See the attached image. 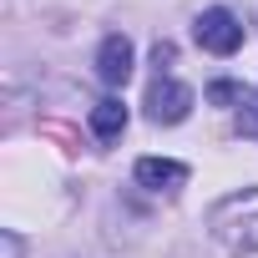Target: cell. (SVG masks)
I'll return each instance as SVG.
<instances>
[{
	"mask_svg": "<svg viewBox=\"0 0 258 258\" xmlns=\"http://www.w3.org/2000/svg\"><path fill=\"white\" fill-rule=\"evenodd\" d=\"M208 228H213V238H218L228 253H258V187L228 192V198L208 213Z\"/></svg>",
	"mask_w": 258,
	"mask_h": 258,
	"instance_id": "6da1fadb",
	"label": "cell"
},
{
	"mask_svg": "<svg viewBox=\"0 0 258 258\" xmlns=\"http://www.w3.org/2000/svg\"><path fill=\"white\" fill-rule=\"evenodd\" d=\"M192 36H198V46H203V51H213V56H233V51L243 46V21H238L233 11L213 6V11H203V16H198Z\"/></svg>",
	"mask_w": 258,
	"mask_h": 258,
	"instance_id": "7a4b0ae2",
	"label": "cell"
},
{
	"mask_svg": "<svg viewBox=\"0 0 258 258\" xmlns=\"http://www.w3.org/2000/svg\"><path fill=\"white\" fill-rule=\"evenodd\" d=\"M192 86H182V81H172V76H157L152 86H147V116L152 121H162V126H177L187 111H192Z\"/></svg>",
	"mask_w": 258,
	"mask_h": 258,
	"instance_id": "3957f363",
	"label": "cell"
},
{
	"mask_svg": "<svg viewBox=\"0 0 258 258\" xmlns=\"http://www.w3.org/2000/svg\"><path fill=\"white\" fill-rule=\"evenodd\" d=\"M96 76L106 86H126L132 81V41L126 36H106L101 51H96Z\"/></svg>",
	"mask_w": 258,
	"mask_h": 258,
	"instance_id": "277c9868",
	"label": "cell"
},
{
	"mask_svg": "<svg viewBox=\"0 0 258 258\" xmlns=\"http://www.w3.org/2000/svg\"><path fill=\"white\" fill-rule=\"evenodd\" d=\"M137 182L152 187V192H177L187 182V162H172V157H142L137 162Z\"/></svg>",
	"mask_w": 258,
	"mask_h": 258,
	"instance_id": "5b68a950",
	"label": "cell"
},
{
	"mask_svg": "<svg viewBox=\"0 0 258 258\" xmlns=\"http://www.w3.org/2000/svg\"><path fill=\"white\" fill-rule=\"evenodd\" d=\"M91 132H96L101 142L121 137V132H126V106H121V101H111V96H106V101H96V106H91Z\"/></svg>",
	"mask_w": 258,
	"mask_h": 258,
	"instance_id": "8992f818",
	"label": "cell"
},
{
	"mask_svg": "<svg viewBox=\"0 0 258 258\" xmlns=\"http://www.w3.org/2000/svg\"><path fill=\"white\" fill-rule=\"evenodd\" d=\"M208 101H218V106L243 101V86H238V81H213V86H208Z\"/></svg>",
	"mask_w": 258,
	"mask_h": 258,
	"instance_id": "52a82bcc",
	"label": "cell"
},
{
	"mask_svg": "<svg viewBox=\"0 0 258 258\" xmlns=\"http://www.w3.org/2000/svg\"><path fill=\"white\" fill-rule=\"evenodd\" d=\"M6 258H21V238L16 233H6Z\"/></svg>",
	"mask_w": 258,
	"mask_h": 258,
	"instance_id": "ba28073f",
	"label": "cell"
},
{
	"mask_svg": "<svg viewBox=\"0 0 258 258\" xmlns=\"http://www.w3.org/2000/svg\"><path fill=\"white\" fill-rule=\"evenodd\" d=\"M243 11H248V16H253V21H258V0H243Z\"/></svg>",
	"mask_w": 258,
	"mask_h": 258,
	"instance_id": "9c48e42d",
	"label": "cell"
}]
</instances>
